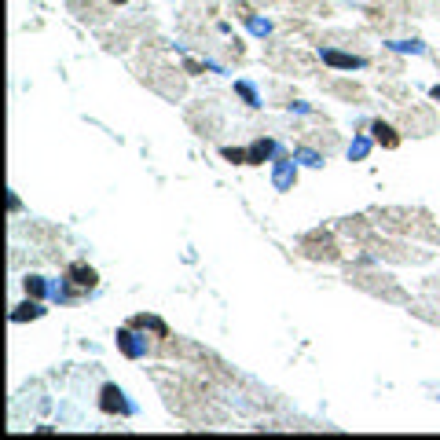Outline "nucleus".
Instances as JSON below:
<instances>
[{
  "mask_svg": "<svg viewBox=\"0 0 440 440\" xmlns=\"http://www.w3.org/2000/svg\"><path fill=\"white\" fill-rule=\"evenodd\" d=\"M100 407H103L107 415H121V418L133 415V404L125 400V393H121L118 385H103L100 389Z\"/></svg>",
  "mask_w": 440,
  "mask_h": 440,
  "instance_id": "obj_1",
  "label": "nucleus"
},
{
  "mask_svg": "<svg viewBox=\"0 0 440 440\" xmlns=\"http://www.w3.org/2000/svg\"><path fill=\"white\" fill-rule=\"evenodd\" d=\"M319 59L327 62V67H334V70H364L367 67L364 55H349V52H338V48H323Z\"/></svg>",
  "mask_w": 440,
  "mask_h": 440,
  "instance_id": "obj_2",
  "label": "nucleus"
},
{
  "mask_svg": "<svg viewBox=\"0 0 440 440\" xmlns=\"http://www.w3.org/2000/svg\"><path fill=\"white\" fill-rule=\"evenodd\" d=\"M118 349L128 360H140V356H147V341L140 334H133V327H128V331H118Z\"/></svg>",
  "mask_w": 440,
  "mask_h": 440,
  "instance_id": "obj_3",
  "label": "nucleus"
},
{
  "mask_svg": "<svg viewBox=\"0 0 440 440\" xmlns=\"http://www.w3.org/2000/svg\"><path fill=\"white\" fill-rule=\"evenodd\" d=\"M67 283H74L77 290H92L95 283H100V275H95L88 265H70L67 268Z\"/></svg>",
  "mask_w": 440,
  "mask_h": 440,
  "instance_id": "obj_4",
  "label": "nucleus"
},
{
  "mask_svg": "<svg viewBox=\"0 0 440 440\" xmlns=\"http://www.w3.org/2000/svg\"><path fill=\"white\" fill-rule=\"evenodd\" d=\"M305 253L308 257H323V260H334L338 257V246H334V242L331 239H319V235H312V239H305Z\"/></svg>",
  "mask_w": 440,
  "mask_h": 440,
  "instance_id": "obj_5",
  "label": "nucleus"
},
{
  "mask_svg": "<svg viewBox=\"0 0 440 440\" xmlns=\"http://www.w3.org/2000/svg\"><path fill=\"white\" fill-rule=\"evenodd\" d=\"M371 133H374V143H382L385 151H396V147H400L396 128H393V125H385L382 118H378V121H371Z\"/></svg>",
  "mask_w": 440,
  "mask_h": 440,
  "instance_id": "obj_6",
  "label": "nucleus"
},
{
  "mask_svg": "<svg viewBox=\"0 0 440 440\" xmlns=\"http://www.w3.org/2000/svg\"><path fill=\"white\" fill-rule=\"evenodd\" d=\"M272 180H275V187H279V191H290V187H293V180H298V169H293L290 158L275 161V176H272Z\"/></svg>",
  "mask_w": 440,
  "mask_h": 440,
  "instance_id": "obj_7",
  "label": "nucleus"
},
{
  "mask_svg": "<svg viewBox=\"0 0 440 440\" xmlns=\"http://www.w3.org/2000/svg\"><path fill=\"white\" fill-rule=\"evenodd\" d=\"M272 154H275V140H257L250 147V166H265Z\"/></svg>",
  "mask_w": 440,
  "mask_h": 440,
  "instance_id": "obj_8",
  "label": "nucleus"
},
{
  "mask_svg": "<svg viewBox=\"0 0 440 440\" xmlns=\"http://www.w3.org/2000/svg\"><path fill=\"white\" fill-rule=\"evenodd\" d=\"M44 316V308H41V301L34 298V301H26V305H19L11 312V323H26V319H41Z\"/></svg>",
  "mask_w": 440,
  "mask_h": 440,
  "instance_id": "obj_9",
  "label": "nucleus"
},
{
  "mask_svg": "<svg viewBox=\"0 0 440 440\" xmlns=\"http://www.w3.org/2000/svg\"><path fill=\"white\" fill-rule=\"evenodd\" d=\"M133 327H136V331H154L158 338H169V327H166L158 316H133Z\"/></svg>",
  "mask_w": 440,
  "mask_h": 440,
  "instance_id": "obj_10",
  "label": "nucleus"
},
{
  "mask_svg": "<svg viewBox=\"0 0 440 440\" xmlns=\"http://www.w3.org/2000/svg\"><path fill=\"white\" fill-rule=\"evenodd\" d=\"M22 283H26V293H29V298H37V301H41L44 293H48V286H44V279H41V275H26Z\"/></svg>",
  "mask_w": 440,
  "mask_h": 440,
  "instance_id": "obj_11",
  "label": "nucleus"
},
{
  "mask_svg": "<svg viewBox=\"0 0 440 440\" xmlns=\"http://www.w3.org/2000/svg\"><path fill=\"white\" fill-rule=\"evenodd\" d=\"M227 161H235V166H250V151H239V147H224L220 151Z\"/></svg>",
  "mask_w": 440,
  "mask_h": 440,
  "instance_id": "obj_12",
  "label": "nucleus"
},
{
  "mask_svg": "<svg viewBox=\"0 0 440 440\" xmlns=\"http://www.w3.org/2000/svg\"><path fill=\"white\" fill-rule=\"evenodd\" d=\"M235 92L246 100L250 107H260V100H257V92H253V85H246V81H235Z\"/></svg>",
  "mask_w": 440,
  "mask_h": 440,
  "instance_id": "obj_13",
  "label": "nucleus"
},
{
  "mask_svg": "<svg viewBox=\"0 0 440 440\" xmlns=\"http://www.w3.org/2000/svg\"><path fill=\"white\" fill-rule=\"evenodd\" d=\"M367 151H371V140H364V136H360V140H352V147H349V154H352L356 161H364Z\"/></svg>",
  "mask_w": 440,
  "mask_h": 440,
  "instance_id": "obj_14",
  "label": "nucleus"
},
{
  "mask_svg": "<svg viewBox=\"0 0 440 440\" xmlns=\"http://www.w3.org/2000/svg\"><path fill=\"white\" fill-rule=\"evenodd\" d=\"M298 158L305 161V166H323V158H319L316 151H308V147H301V151H298Z\"/></svg>",
  "mask_w": 440,
  "mask_h": 440,
  "instance_id": "obj_15",
  "label": "nucleus"
},
{
  "mask_svg": "<svg viewBox=\"0 0 440 440\" xmlns=\"http://www.w3.org/2000/svg\"><path fill=\"white\" fill-rule=\"evenodd\" d=\"M246 22H250V29H253V34H260V37H265V34H268V29H272L268 22H260V19H253V15H250V19H246Z\"/></svg>",
  "mask_w": 440,
  "mask_h": 440,
  "instance_id": "obj_16",
  "label": "nucleus"
},
{
  "mask_svg": "<svg viewBox=\"0 0 440 440\" xmlns=\"http://www.w3.org/2000/svg\"><path fill=\"white\" fill-rule=\"evenodd\" d=\"M396 52H422V44L418 41H400V44H393Z\"/></svg>",
  "mask_w": 440,
  "mask_h": 440,
  "instance_id": "obj_17",
  "label": "nucleus"
},
{
  "mask_svg": "<svg viewBox=\"0 0 440 440\" xmlns=\"http://www.w3.org/2000/svg\"><path fill=\"white\" fill-rule=\"evenodd\" d=\"M433 100H436V103H440V85H436V88H433Z\"/></svg>",
  "mask_w": 440,
  "mask_h": 440,
  "instance_id": "obj_18",
  "label": "nucleus"
},
{
  "mask_svg": "<svg viewBox=\"0 0 440 440\" xmlns=\"http://www.w3.org/2000/svg\"><path fill=\"white\" fill-rule=\"evenodd\" d=\"M114 4H125V0H114Z\"/></svg>",
  "mask_w": 440,
  "mask_h": 440,
  "instance_id": "obj_19",
  "label": "nucleus"
}]
</instances>
